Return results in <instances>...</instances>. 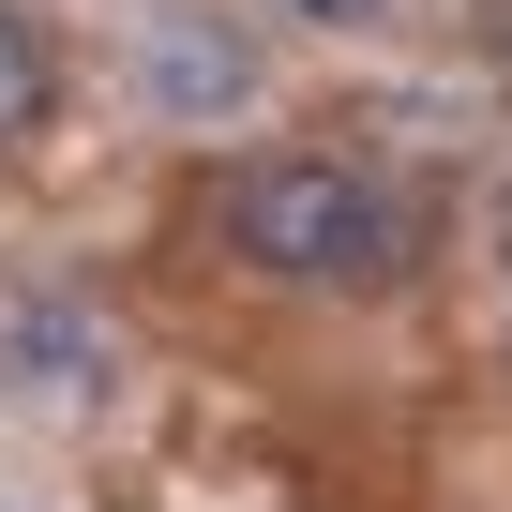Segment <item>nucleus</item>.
Here are the masks:
<instances>
[{
  "mask_svg": "<svg viewBox=\"0 0 512 512\" xmlns=\"http://www.w3.org/2000/svg\"><path fill=\"white\" fill-rule=\"evenodd\" d=\"M226 256L256 287H302V302H362L407 272V196L347 151H241L226 166Z\"/></svg>",
  "mask_w": 512,
  "mask_h": 512,
  "instance_id": "nucleus-1",
  "label": "nucleus"
},
{
  "mask_svg": "<svg viewBox=\"0 0 512 512\" xmlns=\"http://www.w3.org/2000/svg\"><path fill=\"white\" fill-rule=\"evenodd\" d=\"M0 392L16 407H91L106 392V317H76L46 287H0Z\"/></svg>",
  "mask_w": 512,
  "mask_h": 512,
  "instance_id": "nucleus-2",
  "label": "nucleus"
},
{
  "mask_svg": "<svg viewBox=\"0 0 512 512\" xmlns=\"http://www.w3.org/2000/svg\"><path fill=\"white\" fill-rule=\"evenodd\" d=\"M151 91H166V121H241L256 106V46L211 16V0H166V16H151Z\"/></svg>",
  "mask_w": 512,
  "mask_h": 512,
  "instance_id": "nucleus-3",
  "label": "nucleus"
},
{
  "mask_svg": "<svg viewBox=\"0 0 512 512\" xmlns=\"http://www.w3.org/2000/svg\"><path fill=\"white\" fill-rule=\"evenodd\" d=\"M46 121H61V46L31 0H0V151H31Z\"/></svg>",
  "mask_w": 512,
  "mask_h": 512,
  "instance_id": "nucleus-4",
  "label": "nucleus"
},
{
  "mask_svg": "<svg viewBox=\"0 0 512 512\" xmlns=\"http://www.w3.org/2000/svg\"><path fill=\"white\" fill-rule=\"evenodd\" d=\"M272 16H302V31H392L407 0H272Z\"/></svg>",
  "mask_w": 512,
  "mask_h": 512,
  "instance_id": "nucleus-5",
  "label": "nucleus"
}]
</instances>
